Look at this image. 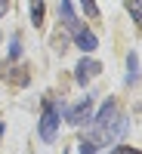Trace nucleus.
Masks as SVG:
<instances>
[{"mask_svg":"<svg viewBox=\"0 0 142 154\" xmlns=\"http://www.w3.org/2000/svg\"><path fill=\"white\" fill-rule=\"evenodd\" d=\"M139 77V59H136V53H130L127 56V83H133Z\"/></svg>","mask_w":142,"mask_h":154,"instance_id":"423d86ee","label":"nucleus"},{"mask_svg":"<svg viewBox=\"0 0 142 154\" xmlns=\"http://www.w3.org/2000/svg\"><path fill=\"white\" fill-rule=\"evenodd\" d=\"M108 154H142V151H136V148H127V145H121V148H114V151H108Z\"/></svg>","mask_w":142,"mask_h":154,"instance_id":"9b49d317","label":"nucleus"},{"mask_svg":"<svg viewBox=\"0 0 142 154\" xmlns=\"http://www.w3.org/2000/svg\"><path fill=\"white\" fill-rule=\"evenodd\" d=\"M77 74H74V80L77 83H87V80H93V77L102 71V65H99V62L96 59H84V62H77V68H74Z\"/></svg>","mask_w":142,"mask_h":154,"instance_id":"7ed1b4c3","label":"nucleus"},{"mask_svg":"<svg viewBox=\"0 0 142 154\" xmlns=\"http://www.w3.org/2000/svg\"><path fill=\"white\" fill-rule=\"evenodd\" d=\"M9 56H12V59L19 56V37H12V46H9Z\"/></svg>","mask_w":142,"mask_h":154,"instance_id":"f8f14e48","label":"nucleus"},{"mask_svg":"<svg viewBox=\"0 0 142 154\" xmlns=\"http://www.w3.org/2000/svg\"><path fill=\"white\" fill-rule=\"evenodd\" d=\"M74 40H77V46H80L84 53H93V49L99 46V40H96V34H90V31H84V28L77 31V34H74Z\"/></svg>","mask_w":142,"mask_h":154,"instance_id":"39448f33","label":"nucleus"},{"mask_svg":"<svg viewBox=\"0 0 142 154\" xmlns=\"http://www.w3.org/2000/svg\"><path fill=\"white\" fill-rule=\"evenodd\" d=\"M80 6H84V12H87L90 19H96V16H99V6H96V0H80Z\"/></svg>","mask_w":142,"mask_h":154,"instance_id":"1a4fd4ad","label":"nucleus"},{"mask_svg":"<svg viewBox=\"0 0 142 154\" xmlns=\"http://www.w3.org/2000/svg\"><path fill=\"white\" fill-rule=\"evenodd\" d=\"M65 117H68L71 126H84V123H90V120H93V99L84 96L77 105H71V108L65 111Z\"/></svg>","mask_w":142,"mask_h":154,"instance_id":"f03ea898","label":"nucleus"},{"mask_svg":"<svg viewBox=\"0 0 142 154\" xmlns=\"http://www.w3.org/2000/svg\"><path fill=\"white\" fill-rule=\"evenodd\" d=\"M59 16H62V22H65V28H68L71 34L80 31V22H77L74 9H71V0H59Z\"/></svg>","mask_w":142,"mask_h":154,"instance_id":"20e7f679","label":"nucleus"},{"mask_svg":"<svg viewBox=\"0 0 142 154\" xmlns=\"http://www.w3.org/2000/svg\"><path fill=\"white\" fill-rule=\"evenodd\" d=\"M6 9H9V0H0V19L6 16Z\"/></svg>","mask_w":142,"mask_h":154,"instance_id":"ddd939ff","label":"nucleus"},{"mask_svg":"<svg viewBox=\"0 0 142 154\" xmlns=\"http://www.w3.org/2000/svg\"><path fill=\"white\" fill-rule=\"evenodd\" d=\"M0 136H3V120H0Z\"/></svg>","mask_w":142,"mask_h":154,"instance_id":"4468645a","label":"nucleus"},{"mask_svg":"<svg viewBox=\"0 0 142 154\" xmlns=\"http://www.w3.org/2000/svg\"><path fill=\"white\" fill-rule=\"evenodd\" d=\"M130 16L136 25H142V0H130Z\"/></svg>","mask_w":142,"mask_h":154,"instance_id":"6e6552de","label":"nucleus"},{"mask_svg":"<svg viewBox=\"0 0 142 154\" xmlns=\"http://www.w3.org/2000/svg\"><path fill=\"white\" fill-rule=\"evenodd\" d=\"M56 130H59V105L53 99H46L43 102V114H40V139L43 142H53Z\"/></svg>","mask_w":142,"mask_h":154,"instance_id":"f257e3e1","label":"nucleus"},{"mask_svg":"<svg viewBox=\"0 0 142 154\" xmlns=\"http://www.w3.org/2000/svg\"><path fill=\"white\" fill-rule=\"evenodd\" d=\"M31 22L37 28L43 25V0H31Z\"/></svg>","mask_w":142,"mask_h":154,"instance_id":"0eeeda50","label":"nucleus"},{"mask_svg":"<svg viewBox=\"0 0 142 154\" xmlns=\"http://www.w3.org/2000/svg\"><path fill=\"white\" fill-rule=\"evenodd\" d=\"M96 142H93V139H84V142H80V154H96Z\"/></svg>","mask_w":142,"mask_h":154,"instance_id":"9d476101","label":"nucleus"}]
</instances>
